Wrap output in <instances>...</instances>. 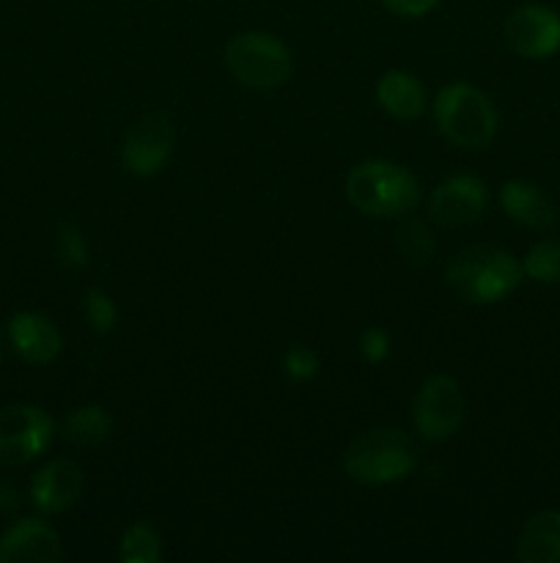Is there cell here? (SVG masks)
<instances>
[{
  "instance_id": "obj_1",
  "label": "cell",
  "mask_w": 560,
  "mask_h": 563,
  "mask_svg": "<svg viewBox=\"0 0 560 563\" xmlns=\"http://www.w3.org/2000/svg\"><path fill=\"white\" fill-rule=\"evenodd\" d=\"M522 275H525L522 262L494 245L467 247L445 267L450 291L472 306H492L505 300L522 284Z\"/></svg>"
},
{
  "instance_id": "obj_2",
  "label": "cell",
  "mask_w": 560,
  "mask_h": 563,
  "mask_svg": "<svg viewBox=\"0 0 560 563\" xmlns=\"http://www.w3.org/2000/svg\"><path fill=\"white\" fill-rule=\"evenodd\" d=\"M346 198L351 207L373 218H399L421 201L417 179L388 159H368L351 168L346 179Z\"/></svg>"
},
{
  "instance_id": "obj_3",
  "label": "cell",
  "mask_w": 560,
  "mask_h": 563,
  "mask_svg": "<svg viewBox=\"0 0 560 563\" xmlns=\"http://www.w3.org/2000/svg\"><path fill=\"white\" fill-rule=\"evenodd\" d=\"M344 471L349 478L371 487L395 484L415 471V449L399 429H371L346 445Z\"/></svg>"
},
{
  "instance_id": "obj_4",
  "label": "cell",
  "mask_w": 560,
  "mask_h": 563,
  "mask_svg": "<svg viewBox=\"0 0 560 563\" xmlns=\"http://www.w3.org/2000/svg\"><path fill=\"white\" fill-rule=\"evenodd\" d=\"M434 124L453 146L483 148L497 132V113L486 93L467 82H453L434 99Z\"/></svg>"
},
{
  "instance_id": "obj_5",
  "label": "cell",
  "mask_w": 560,
  "mask_h": 563,
  "mask_svg": "<svg viewBox=\"0 0 560 563\" xmlns=\"http://www.w3.org/2000/svg\"><path fill=\"white\" fill-rule=\"evenodd\" d=\"M225 66L247 88H278L294 71L291 49L272 33H239L225 44Z\"/></svg>"
},
{
  "instance_id": "obj_6",
  "label": "cell",
  "mask_w": 560,
  "mask_h": 563,
  "mask_svg": "<svg viewBox=\"0 0 560 563\" xmlns=\"http://www.w3.org/2000/svg\"><path fill=\"white\" fill-rule=\"evenodd\" d=\"M55 423L42 407L11 405L0 410V465L20 467L49 449Z\"/></svg>"
},
{
  "instance_id": "obj_7",
  "label": "cell",
  "mask_w": 560,
  "mask_h": 563,
  "mask_svg": "<svg viewBox=\"0 0 560 563\" xmlns=\"http://www.w3.org/2000/svg\"><path fill=\"white\" fill-rule=\"evenodd\" d=\"M415 429L428 443L453 438L464 423V394L453 377H428L412 401Z\"/></svg>"
},
{
  "instance_id": "obj_8",
  "label": "cell",
  "mask_w": 560,
  "mask_h": 563,
  "mask_svg": "<svg viewBox=\"0 0 560 563\" xmlns=\"http://www.w3.org/2000/svg\"><path fill=\"white\" fill-rule=\"evenodd\" d=\"M173 152V124L163 113H146L126 130L121 141V163L135 176H154Z\"/></svg>"
},
{
  "instance_id": "obj_9",
  "label": "cell",
  "mask_w": 560,
  "mask_h": 563,
  "mask_svg": "<svg viewBox=\"0 0 560 563\" xmlns=\"http://www.w3.org/2000/svg\"><path fill=\"white\" fill-rule=\"evenodd\" d=\"M503 36L505 44L522 58H549L560 49V14L541 3L519 5L505 20Z\"/></svg>"
},
{
  "instance_id": "obj_10",
  "label": "cell",
  "mask_w": 560,
  "mask_h": 563,
  "mask_svg": "<svg viewBox=\"0 0 560 563\" xmlns=\"http://www.w3.org/2000/svg\"><path fill=\"white\" fill-rule=\"evenodd\" d=\"M486 209V185L478 176H450L437 190L432 192L428 201V214L434 223L445 229H461L481 220Z\"/></svg>"
},
{
  "instance_id": "obj_11",
  "label": "cell",
  "mask_w": 560,
  "mask_h": 563,
  "mask_svg": "<svg viewBox=\"0 0 560 563\" xmlns=\"http://www.w3.org/2000/svg\"><path fill=\"white\" fill-rule=\"evenodd\" d=\"M86 476L69 460H53L33 476L31 498L42 515H60L80 500Z\"/></svg>"
},
{
  "instance_id": "obj_12",
  "label": "cell",
  "mask_w": 560,
  "mask_h": 563,
  "mask_svg": "<svg viewBox=\"0 0 560 563\" xmlns=\"http://www.w3.org/2000/svg\"><path fill=\"white\" fill-rule=\"evenodd\" d=\"M60 559V537L42 520H20L0 537V563H53Z\"/></svg>"
},
{
  "instance_id": "obj_13",
  "label": "cell",
  "mask_w": 560,
  "mask_h": 563,
  "mask_svg": "<svg viewBox=\"0 0 560 563\" xmlns=\"http://www.w3.org/2000/svg\"><path fill=\"white\" fill-rule=\"evenodd\" d=\"M9 339L11 346L16 350V355L22 361L33 363V366H44V363H53L60 355V339L58 328L53 324V319H47L44 313L36 311H20L9 319Z\"/></svg>"
},
{
  "instance_id": "obj_14",
  "label": "cell",
  "mask_w": 560,
  "mask_h": 563,
  "mask_svg": "<svg viewBox=\"0 0 560 563\" xmlns=\"http://www.w3.org/2000/svg\"><path fill=\"white\" fill-rule=\"evenodd\" d=\"M500 203H503L505 214L516 223L527 225V229H552L555 225V207L549 201L547 192L533 181H505L500 190Z\"/></svg>"
},
{
  "instance_id": "obj_15",
  "label": "cell",
  "mask_w": 560,
  "mask_h": 563,
  "mask_svg": "<svg viewBox=\"0 0 560 563\" xmlns=\"http://www.w3.org/2000/svg\"><path fill=\"white\" fill-rule=\"evenodd\" d=\"M516 559L522 563H560V511H538L522 526Z\"/></svg>"
},
{
  "instance_id": "obj_16",
  "label": "cell",
  "mask_w": 560,
  "mask_h": 563,
  "mask_svg": "<svg viewBox=\"0 0 560 563\" xmlns=\"http://www.w3.org/2000/svg\"><path fill=\"white\" fill-rule=\"evenodd\" d=\"M377 99L384 113L399 121L417 119L423 113V108H426V93H423V86L417 82V77L401 69H393L379 77Z\"/></svg>"
},
{
  "instance_id": "obj_17",
  "label": "cell",
  "mask_w": 560,
  "mask_h": 563,
  "mask_svg": "<svg viewBox=\"0 0 560 563\" xmlns=\"http://www.w3.org/2000/svg\"><path fill=\"white\" fill-rule=\"evenodd\" d=\"M113 434V418L104 407L86 405L69 412L64 421V438L77 449H93L102 445Z\"/></svg>"
},
{
  "instance_id": "obj_18",
  "label": "cell",
  "mask_w": 560,
  "mask_h": 563,
  "mask_svg": "<svg viewBox=\"0 0 560 563\" xmlns=\"http://www.w3.org/2000/svg\"><path fill=\"white\" fill-rule=\"evenodd\" d=\"M395 247H399L406 264L423 267V264L432 262L434 251H437V240H434L432 229L423 220H406L395 231Z\"/></svg>"
},
{
  "instance_id": "obj_19",
  "label": "cell",
  "mask_w": 560,
  "mask_h": 563,
  "mask_svg": "<svg viewBox=\"0 0 560 563\" xmlns=\"http://www.w3.org/2000/svg\"><path fill=\"white\" fill-rule=\"evenodd\" d=\"M163 559V539L148 522H135L119 542V561L124 563H157Z\"/></svg>"
},
{
  "instance_id": "obj_20",
  "label": "cell",
  "mask_w": 560,
  "mask_h": 563,
  "mask_svg": "<svg viewBox=\"0 0 560 563\" xmlns=\"http://www.w3.org/2000/svg\"><path fill=\"white\" fill-rule=\"evenodd\" d=\"M522 269L536 284H560V236L536 242L522 262Z\"/></svg>"
},
{
  "instance_id": "obj_21",
  "label": "cell",
  "mask_w": 560,
  "mask_h": 563,
  "mask_svg": "<svg viewBox=\"0 0 560 563\" xmlns=\"http://www.w3.org/2000/svg\"><path fill=\"white\" fill-rule=\"evenodd\" d=\"M86 317L88 324H91L97 333H110L115 328V319H119V311H115V302L110 300L108 291L102 289H88L86 291Z\"/></svg>"
},
{
  "instance_id": "obj_22",
  "label": "cell",
  "mask_w": 560,
  "mask_h": 563,
  "mask_svg": "<svg viewBox=\"0 0 560 563\" xmlns=\"http://www.w3.org/2000/svg\"><path fill=\"white\" fill-rule=\"evenodd\" d=\"M58 258L64 267L80 269L88 264V245L86 236L80 234V229L71 223H64L58 229Z\"/></svg>"
},
{
  "instance_id": "obj_23",
  "label": "cell",
  "mask_w": 560,
  "mask_h": 563,
  "mask_svg": "<svg viewBox=\"0 0 560 563\" xmlns=\"http://www.w3.org/2000/svg\"><path fill=\"white\" fill-rule=\"evenodd\" d=\"M283 372L294 383H307L318 374V355L307 346H291L283 355Z\"/></svg>"
},
{
  "instance_id": "obj_24",
  "label": "cell",
  "mask_w": 560,
  "mask_h": 563,
  "mask_svg": "<svg viewBox=\"0 0 560 563\" xmlns=\"http://www.w3.org/2000/svg\"><path fill=\"white\" fill-rule=\"evenodd\" d=\"M360 355L368 363H382L390 355V335L379 328H368L360 335Z\"/></svg>"
},
{
  "instance_id": "obj_25",
  "label": "cell",
  "mask_w": 560,
  "mask_h": 563,
  "mask_svg": "<svg viewBox=\"0 0 560 563\" xmlns=\"http://www.w3.org/2000/svg\"><path fill=\"white\" fill-rule=\"evenodd\" d=\"M384 9H390L399 16H426L439 0H382Z\"/></svg>"
},
{
  "instance_id": "obj_26",
  "label": "cell",
  "mask_w": 560,
  "mask_h": 563,
  "mask_svg": "<svg viewBox=\"0 0 560 563\" xmlns=\"http://www.w3.org/2000/svg\"><path fill=\"white\" fill-rule=\"evenodd\" d=\"M0 361H3V339H0Z\"/></svg>"
}]
</instances>
